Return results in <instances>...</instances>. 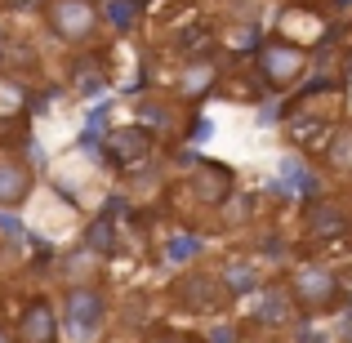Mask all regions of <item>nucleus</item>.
Instances as JSON below:
<instances>
[{
	"mask_svg": "<svg viewBox=\"0 0 352 343\" xmlns=\"http://www.w3.org/2000/svg\"><path fill=\"white\" fill-rule=\"evenodd\" d=\"M281 188L285 192H294V197H303V201H317L321 197V183H317V174L308 170V165L299 161V156H281Z\"/></svg>",
	"mask_w": 352,
	"mask_h": 343,
	"instance_id": "15",
	"label": "nucleus"
},
{
	"mask_svg": "<svg viewBox=\"0 0 352 343\" xmlns=\"http://www.w3.org/2000/svg\"><path fill=\"white\" fill-rule=\"evenodd\" d=\"M170 303L179 312H192V317H210V312H228L236 299L228 294L219 267H179L170 285Z\"/></svg>",
	"mask_w": 352,
	"mask_h": 343,
	"instance_id": "3",
	"label": "nucleus"
},
{
	"mask_svg": "<svg viewBox=\"0 0 352 343\" xmlns=\"http://www.w3.org/2000/svg\"><path fill=\"white\" fill-rule=\"evenodd\" d=\"M36 5V0H0V9H14V14H18V9H32Z\"/></svg>",
	"mask_w": 352,
	"mask_h": 343,
	"instance_id": "22",
	"label": "nucleus"
},
{
	"mask_svg": "<svg viewBox=\"0 0 352 343\" xmlns=\"http://www.w3.org/2000/svg\"><path fill=\"white\" fill-rule=\"evenodd\" d=\"M303 232H308L312 241H339V236L352 232V210L335 197H317L303 210Z\"/></svg>",
	"mask_w": 352,
	"mask_h": 343,
	"instance_id": "10",
	"label": "nucleus"
},
{
	"mask_svg": "<svg viewBox=\"0 0 352 343\" xmlns=\"http://www.w3.org/2000/svg\"><path fill=\"white\" fill-rule=\"evenodd\" d=\"M67 80H72V89H76L80 98L103 94V89H107V63H103V54L76 49V54H72V63H67Z\"/></svg>",
	"mask_w": 352,
	"mask_h": 343,
	"instance_id": "13",
	"label": "nucleus"
},
{
	"mask_svg": "<svg viewBox=\"0 0 352 343\" xmlns=\"http://www.w3.org/2000/svg\"><path fill=\"white\" fill-rule=\"evenodd\" d=\"M0 343H18V339H14V326H9V321H0Z\"/></svg>",
	"mask_w": 352,
	"mask_h": 343,
	"instance_id": "23",
	"label": "nucleus"
},
{
	"mask_svg": "<svg viewBox=\"0 0 352 343\" xmlns=\"http://www.w3.org/2000/svg\"><path fill=\"white\" fill-rule=\"evenodd\" d=\"M201 250H206V241H201L197 232H174V236L165 241V263H174V267H192Z\"/></svg>",
	"mask_w": 352,
	"mask_h": 343,
	"instance_id": "17",
	"label": "nucleus"
},
{
	"mask_svg": "<svg viewBox=\"0 0 352 343\" xmlns=\"http://www.w3.org/2000/svg\"><path fill=\"white\" fill-rule=\"evenodd\" d=\"M45 27L63 45H89L98 32V9L89 0H50L45 5Z\"/></svg>",
	"mask_w": 352,
	"mask_h": 343,
	"instance_id": "7",
	"label": "nucleus"
},
{
	"mask_svg": "<svg viewBox=\"0 0 352 343\" xmlns=\"http://www.w3.org/2000/svg\"><path fill=\"white\" fill-rule=\"evenodd\" d=\"M285 290H290V303L303 321L317 317H335V312H348V290L344 276L326 263V258H299L285 276Z\"/></svg>",
	"mask_w": 352,
	"mask_h": 343,
	"instance_id": "1",
	"label": "nucleus"
},
{
	"mask_svg": "<svg viewBox=\"0 0 352 343\" xmlns=\"http://www.w3.org/2000/svg\"><path fill=\"white\" fill-rule=\"evenodd\" d=\"M308 49L294 41H285V36H267L263 45H258L254 54V71L258 80H263L272 94H285V89H294L303 76H308Z\"/></svg>",
	"mask_w": 352,
	"mask_h": 343,
	"instance_id": "4",
	"label": "nucleus"
},
{
	"mask_svg": "<svg viewBox=\"0 0 352 343\" xmlns=\"http://www.w3.org/2000/svg\"><path fill=\"white\" fill-rule=\"evenodd\" d=\"M32 192H36V170L18 152H5V147H0V210L27 206Z\"/></svg>",
	"mask_w": 352,
	"mask_h": 343,
	"instance_id": "11",
	"label": "nucleus"
},
{
	"mask_svg": "<svg viewBox=\"0 0 352 343\" xmlns=\"http://www.w3.org/2000/svg\"><path fill=\"white\" fill-rule=\"evenodd\" d=\"M219 80H223V71H219V63L210 58V54H197V58H183L179 71H174V98L179 103H206L210 94L219 89Z\"/></svg>",
	"mask_w": 352,
	"mask_h": 343,
	"instance_id": "9",
	"label": "nucleus"
},
{
	"mask_svg": "<svg viewBox=\"0 0 352 343\" xmlns=\"http://www.w3.org/2000/svg\"><path fill=\"white\" fill-rule=\"evenodd\" d=\"M58 317H63V335L72 343H98L112 317V299H107L103 281H72L58 299Z\"/></svg>",
	"mask_w": 352,
	"mask_h": 343,
	"instance_id": "2",
	"label": "nucleus"
},
{
	"mask_svg": "<svg viewBox=\"0 0 352 343\" xmlns=\"http://www.w3.org/2000/svg\"><path fill=\"white\" fill-rule=\"evenodd\" d=\"M98 152H103V165H112V170H138V165H147L152 161V152H156V138H152V129H143L134 120V125H112L103 134V143H98Z\"/></svg>",
	"mask_w": 352,
	"mask_h": 343,
	"instance_id": "5",
	"label": "nucleus"
},
{
	"mask_svg": "<svg viewBox=\"0 0 352 343\" xmlns=\"http://www.w3.org/2000/svg\"><path fill=\"white\" fill-rule=\"evenodd\" d=\"M138 343H197V339L188 330H174V326H152V330H143Z\"/></svg>",
	"mask_w": 352,
	"mask_h": 343,
	"instance_id": "20",
	"label": "nucleus"
},
{
	"mask_svg": "<svg viewBox=\"0 0 352 343\" xmlns=\"http://www.w3.org/2000/svg\"><path fill=\"white\" fill-rule=\"evenodd\" d=\"M138 9H143V0H107V23L116 32H129L138 23Z\"/></svg>",
	"mask_w": 352,
	"mask_h": 343,
	"instance_id": "19",
	"label": "nucleus"
},
{
	"mask_svg": "<svg viewBox=\"0 0 352 343\" xmlns=\"http://www.w3.org/2000/svg\"><path fill=\"white\" fill-rule=\"evenodd\" d=\"M14 326V339L18 343H67L63 335V317H58V303L50 294H27L18 317L9 321Z\"/></svg>",
	"mask_w": 352,
	"mask_h": 343,
	"instance_id": "6",
	"label": "nucleus"
},
{
	"mask_svg": "<svg viewBox=\"0 0 352 343\" xmlns=\"http://www.w3.org/2000/svg\"><path fill=\"white\" fill-rule=\"evenodd\" d=\"M134 120H138L143 129H152V134H156V129H170L174 107L165 103V98H138V103H134Z\"/></svg>",
	"mask_w": 352,
	"mask_h": 343,
	"instance_id": "18",
	"label": "nucleus"
},
{
	"mask_svg": "<svg viewBox=\"0 0 352 343\" xmlns=\"http://www.w3.org/2000/svg\"><path fill=\"white\" fill-rule=\"evenodd\" d=\"M85 250H89V254H98V258H112L116 254V219L107 214V210L85 228Z\"/></svg>",
	"mask_w": 352,
	"mask_h": 343,
	"instance_id": "16",
	"label": "nucleus"
},
{
	"mask_svg": "<svg viewBox=\"0 0 352 343\" xmlns=\"http://www.w3.org/2000/svg\"><path fill=\"white\" fill-rule=\"evenodd\" d=\"M241 343H290V335H276V330H245Z\"/></svg>",
	"mask_w": 352,
	"mask_h": 343,
	"instance_id": "21",
	"label": "nucleus"
},
{
	"mask_svg": "<svg viewBox=\"0 0 352 343\" xmlns=\"http://www.w3.org/2000/svg\"><path fill=\"white\" fill-rule=\"evenodd\" d=\"M317 161L335 179H352V120H339L317 147Z\"/></svg>",
	"mask_w": 352,
	"mask_h": 343,
	"instance_id": "12",
	"label": "nucleus"
},
{
	"mask_svg": "<svg viewBox=\"0 0 352 343\" xmlns=\"http://www.w3.org/2000/svg\"><path fill=\"white\" fill-rule=\"evenodd\" d=\"M183 192H188L197 206L206 210H223L228 201L236 197V179L228 165H214V161H197L188 170V179H183Z\"/></svg>",
	"mask_w": 352,
	"mask_h": 343,
	"instance_id": "8",
	"label": "nucleus"
},
{
	"mask_svg": "<svg viewBox=\"0 0 352 343\" xmlns=\"http://www.w3.org/2000/svg\"><path fill=\"white\" fill-rule=\"evenodd\" d=\"M219 276H223V285H228V294L241 303V299H250V294H258L263 290V276H258V267H254V258H223L219 263Z\"/></svg>",
	"mask_w": 352,
	"mask_h": 343,
	"instance_id": "14",
	"label": "nucleus"
}]
</instances>
